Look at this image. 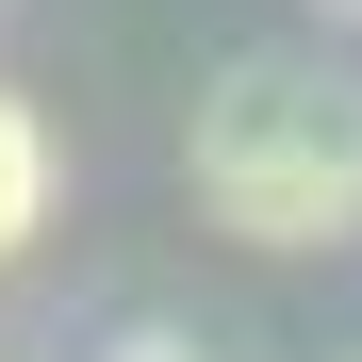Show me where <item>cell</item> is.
I'll use <instances>...</instances> for the list:
<instances>
[{
  "instance_id": "obj_1",
  "label": "cell",
  "mask_w": 362,
  "mask_h": 362,
  "mask_svg": "<svg viewBox=\"0 0 362 362\" xmlns=\"http://www.w3.org/2000/svg\"><path fill=\"white\" fill-rule=\"evenodd\" d=\"M181 165H198V214L230 247H346L362 230V83L329 49H247V66H214Z\"/></svg>"
},
{
  "instance_id": "obj_2",
  "label": "cell",
  "mask_w": 362,
  "mask_h": 362,
  "mask_svg": "<svg viewBox=\"0 0 362 362\" xmlns=\"http://www.w3.org/2000/svg\"><path fill=\"white\" fill-rule=\"evenodd\" d=\"M49 181H66V165H49V115L0 83V264H17L33 230H49Z\"/></svg>"
},
{
  "instance_id": "obj_3",
  "label": "cell",
  "mask_w": 362,
  "mask_h": 362,
  "mask_svg": "<svg viewBox=\"0 0 362 362\" xmlns=\"http://www.w3.org/2000/svg\"><path fill=\"white\" fill-rule=\"evenodd\" d=\"M115 362H198V346H181V329H132V346H115Z\"/></svg>"
},
{
  "instance_id": "obj_4",
  "label": "cell",
  "mask_w": 362,
  "mask_h": 362,
  "mask_svg": "<svg viewBox=\"0 0 362 362\" xmlns=\"http://www.w3.org/2000/svg\"><path fill=\"white\" fill-rule=\"evenodd\" d=\"M346 17H362V0H346Z\"/></svg>"
}]
</instances>
